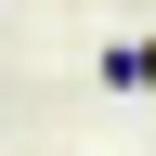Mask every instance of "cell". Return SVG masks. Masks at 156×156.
Listing matches in <instances>:
<instances>
[{"instance_id": "obj_1", "label": "cell", "mask_w": 156, "mask_h": 156, "mask_svg": "<svg viewBox=\"0 0 156 156\" xmlns=\"http://www.w3.org/2000/svg\"><path fill=\"white\" fill-rule=\"evenodd\" d=\"M91 78H104V91H156V39H104Z\"/></svg>"}]
</instances>
